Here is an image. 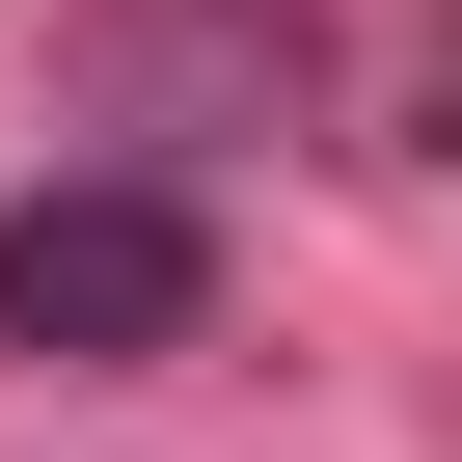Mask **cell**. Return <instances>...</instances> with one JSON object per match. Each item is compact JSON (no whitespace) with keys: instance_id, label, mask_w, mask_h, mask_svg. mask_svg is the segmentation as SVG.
<instances>
[{"instance_id":"obj_1","label":"cell","mask_w":462,"mask_h":462,"mask_svg":"<svg viewBox=\"0 0 462 462\" xmlns=\"http://www.w3.org/2000/svg\"><path fill=\"white\" fill-rule=\"evenodd\" d=\"M217 327V245H190V190H28L0 217V354H55V381H136Z\"/></svg>"}]
</instances>
